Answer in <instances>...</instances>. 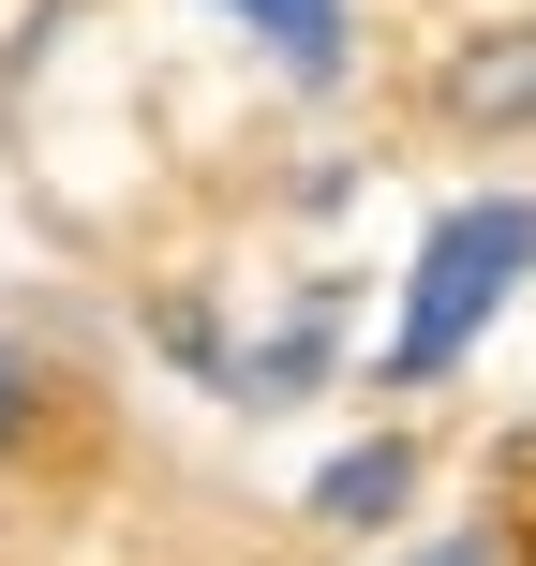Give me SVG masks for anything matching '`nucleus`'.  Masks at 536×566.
Wrapping results in <instances>:
<instances>
[{
	"label": "nucleus",
	"mask_w": 536,
	"mask_h": 566,
	"mask_svg": "<svg viewBox=\"0 0 536 566\" xmlns=\"http://www.w3.org/2000/svg\"><path fill=\"white\" fill-rule=\"evenodd\" d=\"M402 478H418L402 448H358V462H328V478H313V507H328V522H388V507H402Z\"/></svg>",
	"instance_id": "4"
},
{
	"label": "nucleus",
	"mask_w": 536,
	"mask_h": 566,
	"mask_svg": "<svg viewBox=\"0 0 536 566\" xmlns=\"http://www.w3.org/2000/svg\"><path fill=\"white\" fill-rule=\"evenodd\" d=\"M448 105H462V119H536V30L462 45V60H448Z\"/></svg>",
	"instance_id": "2"
},
{
	"label": "nucleus",
	"mask_w": 536,
	"mask_h": 566,
	"mask_svg": "<svg viewBox=\"0 0 536 566\" xmlns=\"http://www.w3.org/2000/svg\"><path fill=\"white\" fill-rule=\"evenodd\" d=\"M224 15H254V45H283L298 75H343V0H224Z\"/></svg>",
	"instance_id": "3"
},
{
	"label": "nucleus",
	"mask_w": 536,
	"mask_h": 566,
	"mask_svg": "<svg viewBox=\"0 0 536 566\" xmlns=\"http://www.w3.org/2000/svg\"><path fill=\"white\" fill-rule=\"evenodd\" d=\"M536 269V195H477L418 239V298H402V343H388V388H432L462 343L507 313V283Z\"/></svg>",
	"instance_id": "1"
},
{
	"label": "nucleus",
	"mask_w": 536,
	"mask_h": 566,
	"mask_svg": "<svg viewBox=\"0 0 536 566\" xmlns=\"http://www.w3.org/2000/svg\"><path fill=\"white\" fill-rule=\"evenodd\" d=\"M0 432H15V358H0Z\"/></svg>",
	"instance_id": "6"
},
{
	"label": "nucleus",
	"mask_w": 536,
	"mask_h": 566,
	"mask_svg": "<svg viewBox=\"0 0 536 566\" xmlns=\"http://www.w3.org/2000/svg\"><path fill=\"white\" fill-rule=\"evenodd\" d=\"M418 566H477V537H448V552H418Z\"/></svg>",
	"instance_id": "5"
}]
</instances>
